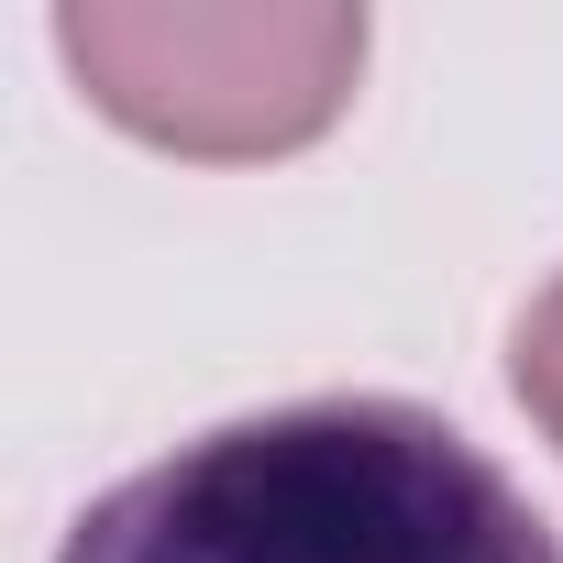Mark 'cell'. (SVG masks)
<instances>
[{
  "instance_id": "obj_1",
  "label": "cell",
  "mask_w": 563,
  "mask_h": 563,
  "mask_svg": "<svg viewBox=\"0 0 563 563\" xmlns=\"http://www.w3.org/2000/svg\"><path fill=\"white\" fill-rule=\"evenodd\" d=\"M56 563H563V541L442 409L299 398L89 497Z\"/></svg>"
},
{
  "instance_id": "obj_2",
  "label": "cell",
  "mask_w": 563,
  "mask_h": 563,
  "mask_svg": "<svg viewBox=\"0 0 563 563\" xmlns=\"http://www.w3.org/2000/svg\"><path fill=\"white\" fill-rule=\"evenodd\" d=\"M56 56L78 89L199 166L299 155L365 78V12L343 0H67Z\"/></svg>"
},
{
  "instance_id": "obj_3",
  "label": "cell",
  "mask_w": 563,
  "mask_h": 563,
  "mask_svg": "<svg viewBox=\"0 0 563 563\" xmlns=\"http://www.w3.org/2000/svg\"><path fill=\"white\" fill-rule=\"evenodd\" d=\"M508 376H519V409L552 431V453H563V276L519 310V332H508Z\"/></svg>"
}]
</instances>
